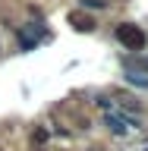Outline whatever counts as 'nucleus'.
<instances>
[{
    "label": "nucleus",
    "mask_w": 148,
    "mask_h": 151,
    "mask_svg": "<svg viewBox=\"0 0 148 151\" xmlns=\"http://www.w3.org/2000/svg\"><path fill=\"white\" fill-rule=\"evenodd\" d=\"M117 41L123 44V50H129V54H139V50H145L148 35H145V28H142V25L120 22V25H117Z\"/></svg>",
    "instance_id": "obj_1"
},
{
    "label": "nucleus",
    "mask_w": 148,
    "mask_h": 151,
    "mask_svg": "<svg viewBox=\"0 0 148 151\" xmlns=\"http://www.w3.org/2000/svg\"><path fill=\"white\" fill-rule=\"evenodd\" d=\"M104 126H107L113 135H129V132H139L142 129L139 116H129V113H123L120 107H113V110L104 113Z\"/></svg>",
    "instance_id": "obj_2"
},
{
    "label": "nucleus",
    "mask_w": 148,
    "mask_h": 151,
    "mask_svg": "<svg viewBox=\"0 0 148 151\" xmlns=\"http://www.w3.org/2000/svg\"><path fill=\"white\" fill-rule=\"evenodd\" d=\"M117 107L123 113H129V116H142V104L136 94H117Z\"/></svg>",
    "instance_id": "obj_3"
},
{
    "label": "nucleus",
    "mask_w": 148,
    "mask_h": 151,
    "mask_svg": "<svg viewBox=\"0 0 148 151\" xmlns=\"http://www.w3.org/2000/svg\"><path fill=\"white\" fill-rule=\"evenodd\" d=\"M69 25H73L76 32H92L95 19L88 16V13H82V9H73V13H69Z\"/></svg>",
    "instance_id": "obj_4"
},
{
    "label": "nucleus",
    "mask_w": 148,
    "mask_h": 151,
    "mask_svg": "<svg viewBox=\"0 0 148 151\" xmlns=\"http://www.w3.org/2000/svg\"><path fill=\"white\" fill-rule=\"evenodd\" d=\"M47 142H51V129H47V126H35V129H32V145H35V148H44Z\"/></svg>",
    "instance_id": "obj_5"
},
{
    "label": "nucleus",
    "mask_w": 148,
    "mask_h": 151,
    "mask_svg": "<svg viewBox=\"0 0 148 151\" xmlns=\"http://www.w3.org/2000/svg\"><path fill=\"white\" fill-rule=\"evenodd\" d=\"M126 82L139 85V88H148V76L145 73H126Z\"/></svg>",
    "instance_id": "obj_6"
},
{
    "label": "nucleus",
    "mask_w": 148,
    "mask_h": 151,
    "mask_svg": "<svg viewBox=\"0 0 148 151\" xmlns=\"http://www.w3.org/2000/svg\"><path fill=\"white\" fill-rule=\"evenodd\" d=\"M79 3H82V9H98V13L107 9V0H79Z\"/></svg>",
    "instance_id": "obj_7"
},
{
    "label": "nucleus",
    "mask_w": 148,
    "mask_h": 151,
    "mask_svg": "<svg viewBox=\"0 0 148 151\" xmlns=\"http://www.w3.org/2000/svg\"><path fill=\"white\" fill-rule=\"evenodd\" d=\"M95 107H101L104 113L113 110V104H110V98H107V94H98V98H95Z\"/></svg>",
    "instance_id": "obj_8"
},
{
    "label": "nucleus",
    "mask_w": 148,
    "mask_h": 151,
    "mask_svg": "<svg viewBox=\"0 0 148 151\" xmlns=\"http://www.w3.org/2000/svg\"><path fill=\"white\" fill-rule=\"evenodd\" d=\"M32 151H47V148H32Z\"/></svg>",
    "instance_id": "obj_9"
}]
</instances>
